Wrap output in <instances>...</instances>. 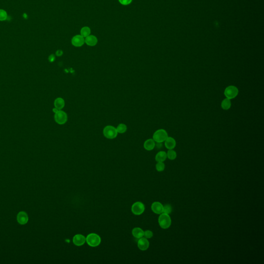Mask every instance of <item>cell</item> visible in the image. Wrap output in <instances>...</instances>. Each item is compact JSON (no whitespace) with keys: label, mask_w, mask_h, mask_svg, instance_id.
<instances>
[{"label":"cell","mask_w":264,"mask_h":264,"mask_svg":"<svg viewBox=\"0 0 264 264\" xmlns=\"http://www.w3.org/2000/svg\"><path fill=\"white\" fill-rule=\"evenodd\" d=\"M86 242L91 247H96L100 245L101 243V238L97 234L91 233L87 236Z\"/></svg>","instance_id":"cell-1"},{"label":"cell","mask_w":264,"mask_h":264,"mask_svg":"<svg viewBox=\"0 0 264 264\" xmlns=\"http://www.w3.org/2000/svg\"><path fill=\"white\" fill-rule=\"evenodd\" d=\"M168 135L164 129H159L155 131L153 135V139L156 143H163L166 141Z\"/></svg>","instance_id":"cell-2"},{"label":"cell","mask_w":264,"mask_h":264,"mask_svg":"<svg viewBox=\"0 0 264 264\" xmlns=\"http://www.w3.org/2000/svg\"><path fill=\"white\" fill-rule=\"evenodd\" d=\"M158 224L162 228L167 229L169 228L171 224V220L168 214L163 213L160 214L158 218Z\"/></svg>","instance_id":"cell-3"},{"label":"cell","mask_w":264,"mask_h":264,"mask_svg":"<svg viewBox=\"0 0 264 264\" xmlns=\"http://www.w3.org/2000/svg\"><path fill=\"white\" fill-rule=\"evenodd\" d=\"M239 93V91L237 87L233 85H230L226 87L224 91V95L226 98H228V99H233L235 98Z\"/></svg>","instance_id":"cell-4"},{"label":"cell","mask_w":264,"mask_h":264,"mask_svg":"<svg viewBox=\"0 0 264 264\" xmlns=\"http://www.w3.org/2000/svg\"><path fill=\"white\" fill-rule=\"evenodd\" d=\"M103 135L105 137L109 139H113L118 135L116 128L112 125H107L103 129Z\"/></svg>","instance_id":"cell-5"},{"label":"cell","mask_w":264,"mask_h":264,"mask_svg":"<svg viewBox=\"0 0 264 264\" xmlns=\"http://www.w3.org/2000/svg\"><path fill=\"white\" fill-rule=\"evenodd\" d=\"M145 210V205L141 202H136L132 206L131 211L133 214L137 216L141 215L143 213Z\"/></svg>","instance_id":"cell-6"},{"label":"cell","mask_w":264,"mask_h":264,"mask_svg":"<svg viewBox=\"0 0 264 264\" xmlns=\"http://www.w3.org/2000/svg\"><path fill=\"white\" fill-rule=\"evenodd\" d=\"M54 119L57 123L59 124H64L67 122L68 120V116L65 112L62 110H58L56 112L54 115Z\"/></svg>","instance_id":"cell-7"},{"label":"cell","mask_w":264,"mask_h":264,"mask_svg":"<svg viewBox=\"0 0 264 264\" xmlns=\"http://www.w3.org/2000/svg\"><path fill=\"white\" fill-rule=\"evenodd\" d=\"M73 243L76 246H82L86 242V237L82 234H76L73 237Z\"/></svg>","instance_id":"cell-8"},{"label":"cell","mask_w":264,"mask_h":264,"mask_svg":"<svg viewBox=\"0 0 264 264\" xmlns=\"http://www.w3.org/2000/svg\"><path fill=\"white\" fill-rule=\"evenodd\" d=\"M149 241L147 240V238H145V237H143L139 238L137 242V246L138 248L141 251H145L147 250L149 247Z\"/></svg>","instance_id":"cell-9"},{"label":"cell","mask_w":264,"mask_h":264,"mask_svg":"<svg viewBox=\"0 0 264 264\" xmlns=\"http://www.w3.org/2000/svg\"><path fill=\"white\" fill-rule=\"evenodd\" d=\"M71 43L74 47H80L85 43V39L81 35H76L72 39Z\"/></svg>","instance_id":"cell-10"},{"label":"cell","mask_w":264,"mask_h":264,"mask_svg":"<svg viewBox=\"0 0 264 264\" xmlns=\"http://www.w3.org/2000/svg\"><path fill=\"white\" fill-rule=\"evenodd\" d=\"M17 221L20 224L24 225L29 221V217L25 212H19L17 217Z\"/></svg>","instance_id":"cell-11"},{"label":"cell","mask_w":264,"mask_h":264,"mask_svg":"<svg viewBox=\"0 0 264 264\" xmlns=\"http://www.w3.org/2000/svg\"><path fill=\"white\" fill-rule=\"evenodd\" d=\"M163 209L164 206L159 202H154L151 205L152 211L156 214H161L163 213Z\"/></svg>","instance_id":"cell-12"},{"label":"cell","mask_w":264,"mask_h":264,"mask_svg":"<svg viewBox=\"0 0 264 264\" xmlns=\"http://www.w3.org/2000/svg\"><path fill=\"white\" fill-rule=\"evenodd\" d=\"M165 145L167 149H173L176 146V141L172 137H168L165 141Z\"/></svg>","instance_id":"cell-13"},{"label":"cell","mask_w":264,"mask_h":264,"mask_svg":"<svg viewBox=\"0 0 264 264\" xmlns=\"http://www.w3.org/2000/svg\"><path fill=\"white\" fill-rule=\"evenodd\" d=\"M155 145V142L153 139H149L145 141L143 144V147L145 150L151 151L154 149Z\"/></svg>","instance_id":"cell-14"},{"label":"cell","mask_w":264,"mask_h":264,"mask_svg":"<svg viewBox=\"0 0 264 264\" xmlns=\"http://www.w3.org/2000/svg\"><path fill=\"white\" fill-rule=\"evenodd\" d=\"M85 43L89 46H95L98 43V39L97 37L93 35H89L86 37L85 39Z\"/></svg>","instance_id":"cell-15"},{"label":"cell","mask_w":264,"mask_h":264,"mask_svg":"<svg viewBox=\"0 0 264 264\" xmlns=\"http://www.w3.org/2000/svg\"><path fill=\"white\" fill-rule=\"evenodd\" d=\"M132 235L134 237L137 239H139V238L143 237L144 235V231H143L142 228H138V227L134 228L132 230Z\"/></svg>","instance_id":"cell-16"},{"label":"cell","mask_w":264,"mask_h":264,"mask_svg":"<svg viewBox=\"0 0 264 264\" xmlns=\"http://www.w3.org/2000/svg\"><path fill=\"white\" fill-rule=\"evenodd\" d=\"M54 106L58 110H62L65 105L64 100L62 98H57L54 101Z\"/></svg>","instance_id":"cell-17"},{"label":"cell","mask_w":264,"mask_h":264,"mask_svg":"<svg viewBox=\"0 0 264 264\" xmlns=\"http://www.w3.org/2000/svg\"><path fill=\"white\" fill-rule=\"evenodd\" d=\"M167 158V153L165 151H160L155 156V160L157 162H164Z\"/></svg>","instance_id":"cell-18"},{"label":"cell","mask_w":264,"mask_h":264,"mask_svg":"<svg viewBox=\"0 0 264 264\" xmlns=\"http://www.w3.org/2000/svg\"><path fill=\"white\" fill-rule=\"evenodd\" d=\"M231 105H232V103H231V100L228 99V98H226L221 102V108L224 110H227L231 108Z\"/></svg>","instance_id":"cell-19"},{"label":"cell","mask_w":264,"mask_h":264,"mask_svg":"<svg viewBox=\"0 0 264 264\" xmlns=\"http://www.w3.org/2000/svg\"><path fill=\"white\" fill-rule=\"evenodd\" d=\"M116 130H117L118 133H124L127 131V126L125 124H119L116 128Z\"/></svg>","instance_id":"cell-20"},{"label":"cell","mask_w":264,"mask_h":264,"mask_svg":"<svg viewBox=\"0 0 264 264\" xmlns=\"http://www.w3.org/2000/svg\"><path fill=\"white\" fill-rule=\"evenodd\" d=\"M167 156L169 160H174L176 158L177 154L176 152L174 151L173 149H171L168 151L167 153Z\"/></svg>","instance_id":"cell-21"},{"label":"cell","mask_w":264,"mask_h":264,"mask_svg":"<svg viewBox=\"0 0 264 264\" xmlns=\"http://www.w3.org/2000/svg\"><path fill=\"white\" fill-rule=\"evenodd\" d=\"M91 34V29L88 27H84L81 30V35L83 37H87Z\"/></svg>","instance_id":"cell-22"},{"label":"cell","mask_w":264,"mask_h":264,"mask_svg":"<svg viewBox=\"0 0 264 264\" xmlns=\"http://www.w3.org/2000/svg\"><path fill=\"white\" fill-rule=\"evenodd\" d=\"M165 165L164 162H157L156 165V169L158 172H162L164 170Z\"/></svg>","instance_id":"cell-23"},{"label":"cell","mask_w":264,"mask_h":264,"mask_svg":"<svg viewBox=\"0 0 264 264\" xmlns=\"http://www.w3.org/2000/svg\"><path fill=\"white\" fill-rule=\"evenodd\" d=\"M172 207L171 205L169 204H167L164 206V209H163V213L169 215L171 213Z\"/></svg>","instance_id":"cell-24"},{"label":"cell","mask_w":264,"mask_h":264,"mask_svg":"<svg viewBox=\"0 0 264 264\" xmlns=\"http://www.w3.org/2000/svg\"><path fill=\"white\" fill-rule=\"evenodd\" d=\"M7 13L4 10H0V21H4L7 19Z\"/></svg>","instance_id":"cell-25"},{"label":"cell","mask_w":264,"mask_h":264,"mask_svg":"<svg viewBox=\"0 0 264 264\" xmlns=\"http://www.w3.org/2000/svg\"><path fill=\"white\" fill-rule=\"evenodd\" d=\"M153 236V233L152 231H150V230H146L145 231H144L143 237H145V238L149 239V238H152Z\"/></svg>","instance_id":"cell-26"},{"label":"cell","mask_w":264,"mask_h":264,"mask_svg":"<svg viewBox=\"0 0 264 264\" xmlns=\"http://www.w3.org/2000/svg\"><path fill=\"white\" fill-rule=\"evenodd\" d=\"M119 1L122 5H127L130 4L132 0H119Z\"/></svg>","instance_id":"cell-27"},{"label":"cell","mask_w":264,"mask_h":264,"mask_svg":"<svg viewBox=\"0 0 264 264\" xmlns=\"http://www.w3.org/2000/svg\"><path fill=\"white\" fill-rule=\"evenodd\" d=\"M55 60V56L53 55V54L50 55V56L49 57V62H54V61Z\"/></svg>","instance_id":"cell-28"},{"label":"cell","mask_w":264,"mask_h":264,"mask_svg":"<svg viewBox=\"0 0 264 264\" xmlns=\"http://www.w3.org/2000/svg\"><path fill=\"white\" fill-rule=\"evenodd\" d=\"M62 54H63V52L62 51V50H57L56 52V55H57V56H61Z\"/></svg>","instance_id":"cell-29"},{"label":"cell","mask_w":264,"mask_h":264,"mask_svg":"<svg viewBox=\"0 0 264 264\" xmlns=\"http://www.w3.org/2000/svg\"><path fill=\"white\" fill-rule=\"evenodd\" d=\"M58 110H58L57 108H55V107L53 109V112H54L55 114L56 113V112H58Z\"/></svg>","instance_id":"cell-30"}]
</instances>
